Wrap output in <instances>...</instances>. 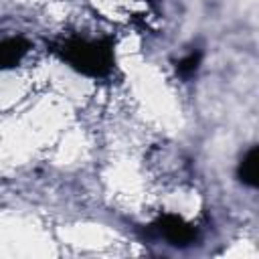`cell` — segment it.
Listing matches in <instances>:
<instances>
[{
    "label": "cell",
    "instance_id": "cell-1",
    "mask_svg": "<svg viewBox=\"0 0 259 259\" xmlns=\"http://www.w3.org/2000/svg\"><path fill=\"white\" fill-rule=\"evenodd\" d=\"M47 51L65 63L75 73L87 79H105L113 73L117 57H115V38L111 34L101 36H57L47 40Z\"/></svg>",
    "mask_w": 259,
    "mask_h": 259
},
{
    "label": "cell",
    "instance_id": "cell-2",
    "mask_svg": "<svg viewBox=\"0 0 259 259\" xmlns=\"http://www.w3.org/2000/svg\"><path fill=\"white\" fill-rule=\"evenodd\" d=\"M146 233L154 239L166 241V245L176 247V249H186L194 245L200 237L198 227H194V223L186 221L184 217L176 212H160L146 227Z\"/></svg>",
    "mask_w": 259,
    "mask_h": 259
},
{
    "label": "cell",
    "instance_id": "cell-3",
    "mask_svg": "<svg viewBox=\"0 0 259 259\" xmlns=\"http://www.w3.org/2000/svg\"><path fill=\"white\" fill-rule=\"evenodd\" d=\"M30 49H32V42L22 34L0 38V71H10L18 67L26 59Z\"/></svg>",
    "mask_w": 259,
    "mask_h": 259
},
{
    "label": "cell",
    "instance_id": "cell-4",
    "mask_svg": "<svg viewBox=\"0 0 259 259\" xmlns=\"http://www.w3.org/2000/svg\"><path fill=\"white\" fill-rule=\"evenodd\" d=\"M237 180L247 188L259 186V146H251L237 162Z\"/></svg>",
    "mask_w": 259,
    "mask_h": 259
},
{
    "label": "cell",
    "instance_id": "cell-5",
    "mask_svg": "<svg viewBox=\"0 0 259 259\" xmlns=\"http://www.w3.org/2000/svg\"><path fill=\"white\" fill-rule=\"evenodd\" d=\"M200 63H202V51L200 49H192L188 51L182 59H178L174 63L176 67V73L182 77V79H190L198 69H200Z\"/></svg>",
    "mask_w": 259,
    "mask_h": 259
},
{
    "label": "cell",
    "instance_id": "cell-6",
    "mask_svg": "<svg viewBox=\"0 0 259 259\" xmlns=\"http://www.w3.org/2000/svg\"><path fill=\"white\" fill-rule=\"evenodd\" d=\"M146 2H148L152 8H156V6H158V0H146Z\"/></svg>",
    "mask_w": 259,
    "mask_h": 259
}]
</instances>
